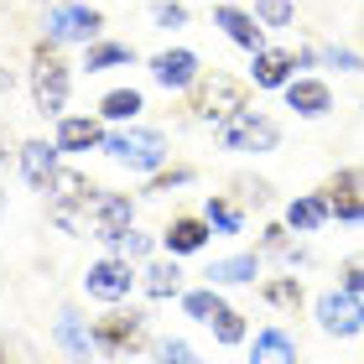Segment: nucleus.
<instances>
[{
    "mask_svg": "<svg viewBox=\"0 0 364 364\" xmlns=\"http://www.w3.org/2000/svg\"><path fill=\"white\" fill-rule=\"evenodd\" d=\"M26 84H31V105H37L42 120H63L68 114V94H73V68L68 58L58 53V42H37L31 47V68H26Z\"/></svg>",
    "mask_w": 364,
    "mask_h": 364,
    "instance_id": "nucleus-1",
    "label": "nucleus"
},
{
    "mask_svg": "<svg viewBox=\"0 0 364 364\" xmlns=\"http://www.w3.org/2000/svg\"><path fill=\"white\" fill-rule=\"evenodd\" d=\"M240 109H250V84L235 78V73H224V68L203 73L188 89V120H198V125H224L229 114H240Z\"/></svg>",
    "mask_w": 364,
    "mask_h": 364,
    "instance_id": "nucleus-2",
    "label": "nucleus"
},
{
    "mask_svg": "<svg viewBox=\"0 0 364 364\" xmlns=\"http://www.w3.org/2000/svg\"><path fill=\"white\" fill-rule=\"evenodd\" d=\"M114 167H130V172H161L172 161V146H167V136L161 130H146V125H125V130H109L105 136V146H99Z\"/></svg>",
    "mask_w": 364,
    "mask_h": 364,
    "instance_id": "nucleus-3",
    "label": "nucleus"
},
{
    "mask_svg": "<svg viewBox=\"0 0 364 364\" xmlns=\"http://www.w3.org/2000/svg\"><path fill=\"white\" fill-rule=\"evenodd\" d=\"M219 146L224 151H245V156H271L281 146V125L260 109H240L219 125Z\"/></svg>",
    "mask_w": 364,
    "mask_h": 364,
    "instance_id": "nucleus-4",
    "label": "nucleus"
},
{
    "mask_svg": "<svg viewBox=\"0 0 364 364\" xmlns=\"http://www.w3.org/2000/svg\"><path fill=\"white\" fill-rule=\"evenodd\" d=\"M94 343H99V354H109V359H130V354H141V349H151V328H146V312H109V318H99L94 323Z\"/></svg>",
    "mask_w": 364,
    "mask_h": 364,
    "instance_id": "nucleus-5",
    "label": "nucleus"
},
{
    "mask_svg": "<svg viewBox=\"0 0 364 364\" xmlns=\"http://www.w3.org/2000/svg\"><path fill=\"white\" fill-rule=\"evenodd\" d=\"M99 31H105V16H99L94 6H84V0H63V6H47L42 16V37L47 42H99Z\"/></svg>",
    "mask_w": 364,
    "mask_h": 364,
    "instance_id": "nucleus-6",
    "label": "nucleus"
},
{
    "mask_svg": "<svg viewBox=\"0 0 364 364\" xmlns=\"http://www.w3.org/2000/svg\"><path fill=\"white\" fill-rule=\"evenodd\" d=\"M136 260H125V255H99L94 266L84 271V291L94 296V302H109V307H120L130 291H136Z\"/></svg>",
    "mask_w": 364,
    "mask_h": 364,
    "instance_id": "nucleus-7",
    "label": "nucleus"
},
{
    "mask_svg": "<svg viewBox=\"0 0 364 364\" xmlns=\"http://www.w3.org/2000/svg\"><path fill=\"white\" fill-rule=\"evenodd\" d=\"M130 224H136V203H130V193H105V188H99L94 203H89V235L105 245V250H120V240H125Z\"/></svg>",
    "mask_w": 364,
    "mask_h": 364,
    "instance_id": "nucleus-8",
    "label": "nucleus"
},
{
    "mask_svg": "<svg viewBox=\"0 0 364 364\" xmlns=\"http://www.w3.org/2000/svg\"><path fill=\"white\" fill-rule=\"evenodd\" d=\"M359 296L354 291H343V287H333V291H323L318 302H312V318H318V328L328 338H354V333H364L359 328Z\"/></svg>",
    "mask_w": 364,
    "mask_h": 364,
    "instance_id": "nucleus-9",
    "label": "nucleus"
},
{
    "mask_svg": "<svg viewBox=\"0 0 364 364\" xmlns=\"http://www.w3.org/2000/svg\"><path fill=\"white\" fill-rule=\"evenodd\" d=\"M53 338H58V349L68 354V364H94V359H99V343H94V323H89V318H78L73 307H58Z\"/></svg>",
    "mask_w": 364,
    "mask_h": 364,
    "instance_id": "nucleus-10",
    "label": "nucleus"
},
{
    "mask_svg": "<svg viewBox=\"0 0 364 364\" xmlns=\"http://www.w3.org/2000/svg\"><path fill=\"white\" fill-rule=\"evenodd\" d=\"M151 78L161 89L182 94V89H193L198 78H203V63H198V53H188V47H167V53L151 58Z\"/></svg>",
    "mask_w": 364,
    "mask_h": 364,
    "instance_id": "nucleus-11",
    "label": "nucleus"
},
{
    "mask_svg": "<svg viewBox=\"0 0 364 364\" xmlns=\"http://www.w3.org/2000/svg\"><path fill=\"white\" fill-rule=\"evenodd\" d=\"M208 240H213V224L203 213H172V224L161 229V245H167V255H177V260L208 250Z\"/></svg>",
    "mask_w": 364,
    "mask_h": 364,
    "instance_id": "nucleus-12",
    "label": "nucleus"
},
{
    "mask_svg": "<svg viewBox=\"0 0 364 364\" xmlns=\"http://www.w3.org/2000/svg\"><path fill=\"white\" fill-rule=\"evenodd\" d=\"M58 156H63L58 141L31 136V141H21V151H16V167H21V177H26L37 193H47V182L58 177Z\"/></svg>",
    "mask_w": 364,
    "mask_h": 364,
    "instance_id": "nucleus-13",
    "label": "nucleus"
},
{
    "mask_svg": "<svg viewBox=\"0 0 364 364\" xmlns=\"http://www.w3.org/2000/svg\"><path fill=\"white\" fill-rule=\"evenodd\" d=\"M260 250H235V255H219V260H208V271H203V281L208 287H250V281L260 276Z\"/></svg>",
    "mask_w": 364,
    "mask_h": 364,
    "instance_id": "nucleus-14",
    "label": "nucleus"
},
{
    "mask_svg": "<svg viewBox=\"0 0 364 364\" xmlns=\"http://www.w3.org/2000/svg\"><path fill=\"white\" fill-rule=\"evenodd\" d=\"M296 78V53H287V47H260V53H250V84L255 89H287Z\"/></svg>",
    "mask_w": 364,
    "mask_h": 364,
    "instance_id": "nucleus-15",
    "label": "nucleus"
},
{
    "mask_svg": "<svg viewBox=\"0 0 364 364\" xmlns=\"http://www.w3.org/2000/svg\"><path fill=\"white\" fill-rule=\"evenodd\" d=\"M105 136H109V130L99 125V114H63L58 130H53V141H58L68 156H78V151H99V146H105Z\"/></svg>",
    "mask_w": 364,
    "mask_h": 364,
    "instance_id": "nucleus-16",
    "label": "nucleus"
},
{
    "mask_svg": "<svg viewBox=\"0 0 364 364\" xmlns=\"http://www.w3.org/2000/svg\"><path fill=\"white\" fill-rule=\"evenodd\" d=\"M213 26H219L235 47H245V53H260V47H266V26L255 21V11H240V6H213Z\"/></svg>",
    "mask_w": 364,
    "mask_h": 364,
    "instance_id": "nucleus-17",
    "label": "nucleus"
},
{
    "mask_svg": "<svg viewBox=\"0 0 364 364\" xmlns=\"http://www.w3.org/2000/svg\"><path fill=\"white\" fill-rule=\"evenodd\" d=\"M281 94H287V109H296V120H323V114H333V89H328L323 78H291Z\"/></svg>",
    "mask_w": 364,
    "mask_h": 364,
    "instance_id": "nucleus-18",
    "label": "nucleus"
},
{
    "mask_svg": "<svg viewBox=\"0 0 364 364\" xmlns=\"http://www.w3.org/2000/svg\"><path fill=\"white\" fill-rule=\"evenodd\" d=\"M328 219H333V208H328L323 193H296L287 203V229H291V235H318Z\"/></svg>",
    "mask_w": 364,
    "mask_h": 364,
    "instance_id": "nucleus-19",
    "label": "nucleus"
},
{
    "mask_svg": "<svg viewBox=\"0 0 364 364\" xmlns=\"http://www.w3.org/2000/svg\"><path fill=\"white\" fill-rule=\"evenodd\" d=\"M250 364H296V338L287 328H260L250 338Z\"/></svg>",
    "mask_w": 364,
    "mask_h": 364,
    "instance_id": "nucleus-20",
    "label": "nucleus"
},
{
    "mask_svg": "<svg viewBox=\"0 0 364 364\" xmlns=\"http://www.w3.org/2000/svg\"><path fill=\"white\" fill-rule=\"evenodd\" d=\"M260 302H266V307H281V312H296V307L307 302V287H302V276H296V271L266 276V281H260Z\"/></svg>",
    "mask_w": 364,
    "mask_h": 364,
    "instance_id": "nucleus-21",
    "label": "nucleus"
},
{
    "mask_svg": "<svg viewBox=\"0 0 364 364\" xmlns=\"http://www.w3.org/2000/svg\"><path fill=\"white\" fill-rule=\"evenodd\" d=\"M141 287H146V296H151V302H167V296H177V291H182V266H177V255H172V260H151V266L141 271Z\"/></svg>",
    "mask_w": 364,
    "mask_h": 364,
    "instance_id": "nucleus-22",
    "label": "nucleus"
},
{
    "mask_svg": "<svg viewBox=\"0 0 364 364\" xmlns=\"http://www.w3.org/2000/svg\"><path fill=\"white\" fill-rule=\"evenodd\" d=\"M146 109L141 89H109L105 99H99V120H114V125H136Z\"/></svg>",
    "mask_w": 364,
    "mask_h": 364,
    "instance_id": "nucleus-23",
    "label": "nucleus"
},
{
    "mask_svg": "<svg viewBox=\"0 0 364 364\" xmlns=\"http://www.w3.org/2000/svg\"><path fill=\"white\" fill-rule=\"evenodd\" d=\"M125 63H136V47H130V42H105V37H99V42L84 47V68H89V73L125 68Z\"/></svg>",
    "mask_w": 364,
    "mask_h": 364,
    "instance_id": "nucleus-24",
    "label": "nucleus"
},
{
    "mask_svg": "<svg viewBox=\"0 0 364 364\" xmlns=\"http://www.w3.org/2000/svg\"><path fill=\"white\" fill-rule=\"evenodd\" d=\"M224 307H229V302H224V291H219V287H208V281H203V287H193V291H182V312H188L193 323H203V328L219 318Z\"/></svg>",
    "mask_w": 364,
    "mask_h": 364,
    "instance_id": "nucleus-25",
    "label": "nucleus"
},
{
    "mask_svg": "<svg viewBox=\"0 0 364 364\" xmlns=\"http://www.w3.org/2000/svg\"><path fill=\"white\" fill-rule=\"evenodd\" d=\"M203 219L213 224V235H240V229H245V208L235 203V198H224V193H208Z\"/></svg>",
    "mask_w": 364,
    "mask_h": 364,
    "instance_id": "nucleus-26",
    "label": "nucleus"
},
{
    "mask_svg": "<svg viewBox=\"0 0 364 364\" xmlns=\"http://www.w3.org/2000/svg\"><path fill=\"white\" fill-rule=\"evenodd\" d=\"M208 333H213V338H219V343H224V349H240V343H245V338H250V323H245V312H240V307H224V312H219V318H213V323H208Z\"/></svg>",
    "mask_w": 364,
    "mask_h": 364,
    "instance_id": "nucleus-27",
    "label": "nucleus"
},
{
    "mask_svg": "<svg viewBox=\"0 0 364 364\" xmlns=\"http://www.w3.org/2000/svg\"><path fill=\"white\" fill-rule=\"evenodd\" d=\"M188 182H198V172H193V167H161V172H151V182H146V198L177 193V188H188Z\"/></svg>",
    "mask_w": 364,
    "mask_h": 364,
    "instance_id": "nucleus-28",
    "label": "nucleus"
},
{
    "mask_svg": "<svg viewBox=\"0 0 364 364\" xmlns=\"http://www.w3.org/2000/svg\"><path fill=\"white\" fill-rule=\"evenodd\" d=\"M255 21L287 31V26H296V6H291V0H255Z\"/></svg>",
    "mask_w": 364,
    "mask_h": 364,
    "instance_id": "nucleus-29",
    "label": "nucleus"
},
{
    "mask_svg": "<svg viewBox=\"0 0 364 364\" xmlns=\"http://www.w3.org/2000/svg\"><path fill=\"white\" fill-rule=\"evenodd\" d=\"M151 354H156V364H203L188 338H156V343H151Z\"/></svg>",
    "mask_w": 364,
    "mask_h": 364,
    "instance_id": "nucleus-30",
    "label": "nucleus"
},
{
    "mask_svg": "<svg viewBox=\"0 0 364 364\" xmlns=\"http://www.w3.org/2000/svg\"><path fill=\"white\" fill-rule=\"evenodd\" d=\"M364 193V167H343L323 182V198H359Z\"/></svg>",
    "mask_w": 364,
    "mask_h": 364,
    "instance_id": "nucleus-31",
    "label": "nucleus"
},
{
    "mask_svg": "<svg viewBox=\"0 0 364 364\" xmlns=\"http://www.w3.org/2000/svg\"><path fill=\"white\" fill-rule=\"evenodd\" d=\"M151 21L161 26V31H182L193 21V11L182 6V0H151Z\"/></svg>",
    "mask_w": 364,
    "mask_h": 364,
    "instance_id": "nucleus-32",
    "label": "nucleus"
},
{
    "mask_svg": "<svg viewBox=\"0 0 364 364\" xmlns=\"http://www.w3.org/2000/svg\"><path fill=\"white\" fill-rule=\"evenodd\" d=\"M0 364H37V343L26 333H6L0 338Z\"/></svg>",
    "mask_w": 364,
    "mask_h": 364,
    "instance_id": "nucleus-33",
    "label": "nucleus"
},
{
    "mask_svg": "<svg viewBox=\"0 0 364 364\" xmlns=\"http://www.w3.org/2000/svg\"><path fill=\"white\" fill-rule=\"evenodd\" d=\"M260 250H266V255H276V260H287V255L296 250V245H291V229H287V219L260 229Z\"/></svg>",
    "mask_w": 364,
    "mask_h": 364,
    "instance_id": "nucleus-34",
    "label": "nucleus"
},
{
    "mask_svg": "<svg viewBox=\"0 0 364 364\" xmlns=\"http://www.w3.org/2000/svg\"><path fill=\"white\" fill-rule=\"evenodd\" d=\"M323 68H338V73H364V58L354 53V47H318Z\"/></svg>",
    "mask_w": 364,
    "mask_h": 364,
    "instance_id": "nucleus-35",
    "label": "nucleus"
},
{
    "mask_svg": "<svg viewBox=\"0 0 364 364\" xmlns=\"http://www.w3.org/2000/svg\"><path fill=\"white\" fill-rule=\"evenodd\" d=\"M151 250H156V240L146 235V229H136V224H130V229H125V240H120V250H114V255H125V260H151Z\"/></svg>",
    "mask_w": 364,
    "mask_h": 364,
    "instance_id": "nucleus-36",
    "label": "nucleus"
},
{
    "mask_svg": "<svg viewBox=\"0 0 364 364\" xmlns=\"http://www.w3.org/2000/svg\"><path fill=\"white\" fill-rule=\"evenodd\" d=\"M338 287L354 291V296H364V250H354V255L338 260Z\"/></svg>",
    "mask_w": 364,
    "mask_h": 364,
    "instance_id": "nucleus-37",
    "label": "nucleus"
},
{
    "mask_svg": "<svg viewBox=\"0 0 364 364\" xmlns=\"http://www.w3.org/2000/svg\"><path fill=\"white\" fill-rule=\"evenodd\" d=\"M323 193V188H318ZM328 208H333L338 224H364V193L359 198H328Z\"/></svg>",
    "mask_w": 364,
    "mask_h": 364,
    "instance_id": "nucleus-38",
    "label": "nucleus"
},
{
    "mask_svg": "<svg viewBox=\"0 0 364 364\" xmlns=\"http://www.w3.org/2000/svg\"><path fill=\"white\" fill-rule=\"evenodd\" d=\"M235 193L245 198V203H255V208L271 203V182H260V177H235Z\"/></svg>",
    "mask_w": 364,
    "mask_h": 364,
    "instance_id": "nucleus-39",
    "label": "nucleus"
},
{
    "mask_svg": "<svg viewBox=\"0 0 364 364\" xmlns=\"http://www.w3.org/2000/svg\"><path fill=\"white\" fill-rule=\"evenodd\" d=\"M213 6H235V0H213Z\"/></svg>",
    "mask_w": 364,
    "mask_h": 364,
    "instance_id": "nucleus-40",
    "label": "nucleus"
},
{
    "mask_svg": "<svg viewBox=\"0 0 364 364\" xmlns=\"http://www.w3.org/2000/svg\"><path fill=\"white\" fill-rule=\"evenodd\" d=\"M0 219H6V198H0Z\"/></svg>",
    "mask_w": 364,
    "mask_h": 364,
    "instance_id": "nucleus-41",
    "label": "nucleus"
},
{
    "mask_svg": "<svg viewBox=\"0 0 364 364\" xmlns=\"http://www.w3.org/2000/svg\"><path fill=\"white\" fill-rule=\"evenodd\" d=\"M359 328H364V307H359Z\"/></svg>",
    "mask_w": 364,
    "mask_h": 364,
    "instance_id": "nucleus-42",
    "label": "nucleus"
}]
</instances>
